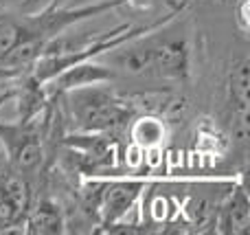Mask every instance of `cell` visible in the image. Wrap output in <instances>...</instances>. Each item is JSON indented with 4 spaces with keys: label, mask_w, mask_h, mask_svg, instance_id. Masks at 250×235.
<instances>
[{
    "label": "cell",
    "mask_w": 250,
    "mask_h": 235,
    "mask_svg": "<svg viewBox=\"0 0 250 235\" xmlns=\"http://www.w3.org/2000/svg\"><path fill=\"white\" fill-rule=\"evenodd\" d=\"M51 4H55V0H20L16 7V13L33 16V13H40V11H44V9H48Z\"/></svg>",
    "instance_id": "30bf717a"
},
{
    "label": "cell",
    "mask_w": 250,
    "mask_h": 235,
    "mask_svg": "<svg viewBox=\"0 0 250 235\" xmlns=\"http://www.w3.org/2000/svg\"><path fill=\"white\" fill-rule=\"evenodd\" d=\"M4 2L11 4V7H18V2H20V0H4Z\"/></svg>",
    "instance_id": "7c38bea8"
},
{
    "label": "cell",
    "mask_w": 250,
    "mask_h": 235,
    "mask_svg": "<svg viewBox=\"0 0 250 235\" xmlns=\"http://www.w3.org/2000/svg\"><path fill=\"white\" fill-rule=\"evenodd\" d=\"M88 2H99V0H73L70 4H88Z\"/></svg>",
    "instance_id": "8fae6325"
},
{
    "label": "cell",
    "mask_w": 250,
    "mask_h": 235,
    "mask_svg": "<svg viewBox=\"0 0 250 235\" xmlns=\"http://www.w3.org/2000/svg\"><path fill=\"white\" fill-rule=\"evenodd\" d=\"M24 233L35 235H55L66 231V211L60 207V202L53 198H40V200L31 202L29 211L24 215V224H22Z\"/></svg>",
    "instance_id": "52a82bcc"
},
{
    "label": "cell",
    "mask_w": 250,
    "mask_h": 235,
    "mask_svg": "<svg viewBox=\"0 0 250 235\" xmlns=\"http://www.w3.org/2000/svg\"><path fill=\"white\" fill-rule=\"evenodd\" d=\"M114 79H117V73L105 62H99V57H95V60H86L68 66L46 84H51V88H48L51 95H64L68 90L97 86V84H110Z\"/></svg>",
    "instance_id": "5b68a950"
},
{
    "label": "cell",
    "mask_w": 250,
    "mask_h": 235,
    "mask_svg": "<svg viewBox=\"0 0 250 235\" xmlns=\"http://www.w3.org/2000/svg\"><path fill=\"white\" fill-rule=\"evenodd\" d=\"M132 139L136 141L141 148H154L160 145L165 139V126L158 117H141L136 123L132 126Z\"/></svg>",
    "instance_id": "9c48e42d"
},
{
    "label": "cell",
    "mask_w": 250,
    "mask_h": 235,
    "mask_svg": "<svg viewBox=\"0 0 250 235\" xmlns=\"http://www.w3.org/2000/svg\"><path fill=\"white\" fill-rule=\"evenodd\" d=\"M145 180H105L99 200V227L123 222L145 193Z\"/></svg>",
    "instance_id": "277c9868"
},
{
    "label": "cell",
    "mask_w": 250,
    "mask_h": 235,
    "mask_svg": "<svg viewBox=\"0 0 250 235\" xmlns=\"http://www.w3.org/2000/svg\"><path fill=\"white\" fill-rule=\"evenodd\" d=\"M248 66L250 62L246 57L233 62L229 77H226L229 101L233 106V119L237 121V132L242 141H246L248 132Z\"/></svg>",
    "instance_id": "ba28073f"
},
{
    "label": "cell",
    "mask_w": 250,
    "mask_h": 235,
    "mask_svg": "<svg viewBox=\"0 0 250 235\" xmlns=\"http://www.w3.org/2000/svg\"><path fill=\"white\" fill-rule=\"evenodd\" d=\"M250 227V200L244 183L233 185L217 205L215 231L224 235H244Z\"/></svg>",
    "instance_id": "8992f818"
},
{
    "label": "cell",
    "mask_w": 250,
    "mask_h": 235,
    "mask_svg": "<svg viewBox=\"0 0 250 235\" xmlns=\"http://www.w3.org/2000/svg\"><path fill=\"white\" fill-rule=\"evenodd\" d=\"M158 31V29H156ZM149 53V77L187 84L191 79V42L185 33H169L160 26L158 33H145Z\"/></svg>",
    "instance_id": "7a4b0ae2"
},
{
    "label": "cell",
    "mask_w": 250,
    "mask_h": 235,
    "mask_svg": "<svg viewBox=\"0 0 250 235\" xmlns=\"http://www.w3.org/2000/svg\"><path fill=\"white\" fill-rule=\"evenodd\" d=\"M38 119L0 123V145L9 165L20 174H35L44 165V141Z\"/></svg>",
    "instance_id": "3957f363"
},
{
    "label": "cell",
    "mask_w": 250,
    "mask_h": 235,
    "mask_svg": "<svg viewBox=\"0 0 250 235\" xmlns=\"http://www.w3.org/2000/svg\"><path fill=\"white\" fill-rule=\"evenodd\" d=\"M57 97L66 99V110L73 126L88 134L114 130L127 123V119H132L134 114V106L129 104L127 97H121L105 84L77 88Z\"/></svg>",
    "instance_id": "6da1fadb"
}]
</instances>
